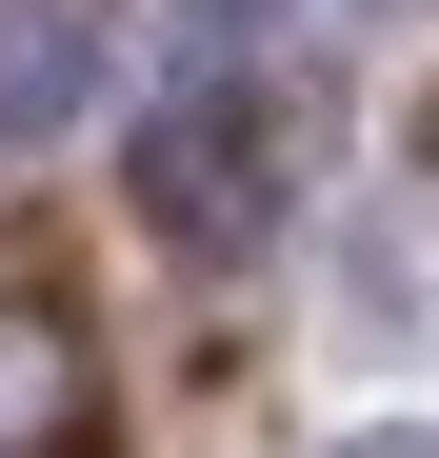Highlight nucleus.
I'll return each mask as SVG.
<instances>
[{
    "instance_id": "obj_2",
    "label": "nucleus",
    "mask_w": 439,
    "mask_h": 458,
    "mask_svg": "<svg viewBox=\"0 0 439 458\" xmlns=\"http://www.w3.org/2000/svg\"><path fill=\"white\" fill-rule=\"evenodd\" d=\"M100 81H120V60H100L81 0H0V140H81Z\"/></svg>"
},
{
    "instance_id": "obj_3",
    "label": "nucleus",
    "mask_w": 439,
    "mask_h": 458,
    "mask_svg": "<svg viewBox=\"0 0 439 458\" xmlns=\"http://www.w3.org/2000/svg\"><path fill=\"white\" fill-rule=\"evenodd\" d=\"M60 438H81V319L0 299V458H60Z\"/></svg>"
},
{
    "instance_id": "obj_4",
    "label": "nucleus",
    "mask_w": 439,
    "mask_h": 458,
    "mask_svg": "<svg viewBox=\"0 0 439 458\" xmlns=\"http://www.w3.org/2000/svg\"><path fill=\"white\" fill-rule=\"evenodd\" d=\"M419 180H439V120H419Z\"/></svg>"
},
{
    "instance_id": "obj_1",
    "label": "nucleus",
    "mask_w": 439,
    "mask_h": 458,
    "mask_svg": "<svg viewBox=\"0 0 439 458\" xmlns=\"http://www.w3.org/2000/svg\"><path fill=\"white\" fill-rule=\"evenodd\" d=\"M120 180H140V219H160L180 259H260L280 199H300V81H280V60H200V81L120 140Z\"/></svg>"
}]
</instances>
